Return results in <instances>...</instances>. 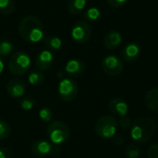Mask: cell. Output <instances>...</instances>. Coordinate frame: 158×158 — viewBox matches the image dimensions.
Segmentation results:
<instances>
[{
	"instance_id": "30bf717a",
	"label": "cell",
	"mask_w": 158,
	"mask_h": 158,
	"mask_svg": "<svg viewBox=\"0 0 158 158\" xmlns=\"http://www.w3.org/2000/svg\"><path fill=\"white\" fill-rule=\"evenodd\" d=\"M54 145L48 141L38 140L35 141L31 146V152L33 156L38 157H44L53 153Z\"/></svg>"
},
{
	"instance_id": "9c48e42d",
	"label": "cell",
	"mask_w": 158,
	"mask_h": 158,
	"mask_svg": "<svg viewBox=\"0 0 158 158\" xmlns=\"http://www.w3.org/2000/svg\"><path fill=\"white\" fill-rule=\"evenodd\" d=\"M6 92L12 98L20 99L26 93V85L20 79H11L6 83Z\"/></svg>"
},
{
	"instance_id": "d6a6232c",
	"label": "cell",
	"mask_w": 158,
	"mask_h": 158,
	"mask_svg": "<svg viewBox=\"0 0 158 158\" xmlns=\"http://www.w3.org/2000/svg\"><path fill=\"white\" fill-rule=\"evenodd\" d=\"M157 1H158V0H157Z\"/></svg>"
},
{
	"instance_id": "3957f363",
	"label": "cell",
	"mask_w": 158,
	"mask_h": 158,
	"mask_svg": "<svg viewBox=\"0 0 158 158\" xmlns=\"http://www.w3.org/2000/svg\"><path fill=\"white\" fill-rule=\"evenodd\" d=\"M47 135L51 143L60 145L68 141L70 131L66 123L62 121H53L47 127Z\"/></svg>"
},
{
	"instance_id": "9a60e30c",
	"label": "cell",
	"mask_w": 158,
	"mask_h": 158,
	"mask_svg": "<svg viewBox=\"0 0 158 158\" xmlns=\"http://www.w3.org/2000/svg\"><path fill=\"white\" fill-rule=\"evenodd\" d=\"M122 42V35L118 31H109L104 40L105 47L108 50H115L117 49Z\"/></svg>"
},
{
	"instance_id": "44dd1931",
	"label": "cell",
	"mask_w": 158,
	"mask_h": 158,
	"mask_svg": "<svg viewBox=\"0 0 158 158\" xmlns=\"http://www.w3.org/2000/svg\"><path fill=\"white\" fill-rule=\"evenodd\" d=\"M14 50V45L11 42L3 40L0 42V57H6Z\"/></svg>"
},
{
	"instance_id": "6da1fadb",
	"label": "cell",
	"mask_w": 158,
	"mask_h": 158,
	"mask_svg": "<svg viewBox=\"0 0 158 158\" xmlns=\"http://www.w3.org/2000/svg\"><path fill=\"white\" fill-rule=\"evenodd\" d=\"M19 33L27 42L37 43L44 38V28L42 21L35 16L24 17L19 25Z\"/></svg>"
},
{
	"instance_id": "52a82bcc",
	"label": "cell",
	"mask_w": 158,
	"mask_h": 158,
	"mask_svg": "<svg viewBox=\"0 0 158 158\" xmlns=\"http://www.w3.org/2000/svg\"><path fill=\"white\" fill-rule=\"evenodd\" d=\"M92 36V28L86 21L76 22L71 29V37L79 44L87 43Z\"/></svg>"
},
{
	"instance_id": "f546056e",
	"label": "cell",
	"mask_w": 158,
	"mask_h": 158,
	"mask_svg": "<svg viewBox=\"0 0 158 158\" xmlns=\"http://www.w3.org/2000/svg\"><path fill=\"white\" fill-rule=\"evenodd\" d=\"M12 154L11 151L7 148L1 147L0 148V158H11Z\"/></svg>"
},
{
	"instance_id": "7402d4cb",
	"label": "cell",
	"mask_w": 158,
	"mask_h": 158,
	"mask_svg": "<svg viewBox=\"0 0 158 158\" xmlns=\"http://www.w3.org/2000/svg\"><path fill=\"white\" fill-rule=\"evenodd\" d=\"M101 16V11L97 7H91L87 9L84 13V18L88 21H96Z\"/></svg>"
},
{
	"instance_id": "ba28073f",
	"label": "cell",
	"mask_w": 158,
	"mask_h": 158,
	"mask_svg": "<svg viewBox=\"0 0 158 158\" xmlns=\"http://www.w3.org/2000/svg\"><path fill=\"white\" fill-rule=\"evenodd\" d=\"M102 69L104 72L111 77L118 76L122 73L124 69L123 62L116 56H107L102 61Z\"/></svg>"
},
{
	"instance_id": "4dcf8cb0",
	"label": "cell",
	"mask_w": 158,
	"mask_h": 158,
	"mask_svg": "<svg viewBox=\"0 0 158 158\" xmlns=\"http://www.w3.org/2000/svg\"><path fill=\"white\" fill-rule=\"evenodd\" d=\"M113 139H114V143L116 145L119 146V145L123 144V143H124V139L122 137H120V136H115Z\"/></svg>"
},
{
	"instance_id": "8992f818",
	"label": "cell",
	"mask_w": 158,
	"mask_h": 158,
	"mask_svg": "<svg viewBox=\"0 0 158 158\" xmlns=\"http://www.w3.org/2000/svg\"><path fill=\"white\" fill-rule=\"evenodd\" d=\"M57 93L63 101L70 102L76 97L78 94V85L72 79L64 78L58 83Z\"/></svg>"
},
{
	"instance_id": "603a6c76",
	"label": "cell",
	"mask_w": 158,
	"mask_h": 158,
	"mask_svg": "<svg viewBox=\"0 0 158 158\" xmlns=\"http://www.w3.org/2000/svg\"><path fill=\"white\" fill-rule=\"evenodd\" d=\"M141 154V148L138 144L132 143L128 145L126 149V156L128 158H138Z\"/></svg>"
},
{
	"instance_id": "d4e9b609",
	"label": "cell",
	"mask_w": 158,
	"mask_h": 158,
	"mask_svg": "<svg viewBox=\"0 0 158 158\" xmlns=\"http://www.w3.org/2000/svg\"><path fill=\"white\" fill-rule=\"evenodd\" d=\"M19 106L23 110H31L35 106V101L31 97H22L19 99Z\"/></svg>"
},
{
	"instance_id": "7a4b0ae2",
	"label": "cell",
	"mask_w": 158,
	"mask_h": 158,
	"mask_svg": "<svg viewBox=\"0 0 158 158\" xmlns=\"http://www.w3.org/2000/svg\"><path fill=\"white\" fill-rule=\"evenodd\" d=\"M156 130V123L151 118H140L131 127V136L133 141L143 143H147L154 136Z\"/></svg>"
},
{
	"instance_id": "4fadbf2b",
	"label": "cell",
	"mask_w": 158,
	"mask_h": 158,
	"mask_svg": "<svg viewBox=\"0 0 158 158\" xmlns=\"http://www.w3.org/2000/svg\"><path fill=\"white\" fill-rule=\"evenodd\" d=\"M108 108L110 112L118 117L127 116L129 113V106L128 104L121 98H113L110 100L108 104Z\"/></svg>"
},
{
	"instance_id": "4316f807",
	"label": "cell",
	"mask_w": 158,
	"mask_h": 158,
	"mask_svg": "<svg viewBox=\"0 0 158 158\" xmlns=\"http://www.w3.org/2000/svg\"><path fill=\"white\" fill-rule=\"evenodd\" d=\"M118 125L123 129V130H128L129 128H131V120L129 117L127 116H124V117H121L120 119L118 121Z\"/></svg>"
},
{
	"instance_id": "5bb4252c",
	"label": "cell",
	"mask_w": 158,
	"mask_h": 158,
	"mask_svg": "<svg viewBox=\"0 0 158 158\" xmlns=\"http://www.w3.org/2000/svg\"><path fill=\"white\" fill-rule=\"evenodd\" d=\"M141 55V48L139 44L135 43L128 44L122 50V57L127 62H134L136 61Z\"/></svg>"
},
{
	"instance_id": "ac0fdd59",
	"label": "cell",
	"mask_w": 158,
	"mask_h": 158,
	"mask_svg": "<svg viewBox=\"0 0 158 158\" xmlns=\"http://www.w3.org/2000/svg\"><path fill=\"white\" fill-rule=\"evenodd\" d=\"M86 4V0H69L68 9L72 15H79L84 10Z\"/></svg>"
},
{
	"instance_id": "7c38bea8",
	"label": "cell",
	"mask_w": 158,
	"mask_h": 158,
	"mask_svg": "<svg viewBox=\"0 0 158 158\" xmlns=\"http://www.w3.org/2000/svg\"><path fill=\"white\" fill-rule=\"evenodd\" d=\"M54 63V56L49 50L41 51L35 59V65L40 70H47L49 69Z\"/></svg>"
},
{
	"instance_id": "cb8c5ba5",
	"label": "cell",
	"mask_w": 158,
	"mask_h": 158,
	"mask_svg": "<svg viewBox=\"0 0 158 158\" xmlns=\"http://www.w3.org/2000/svg\"><path fill=\"white\" fill-rule=\"evenodd\" d=\"M10 133H11L10 126L3 119H0V141L7 139L10 136Z\"/></svg>"
},
{
	"instance_id": "277c9868",
	"label": "cell",
	"mask_w": 158,
	"mask_h": 158,
	"mask_svg": "<svg viewBox=\"0 0 158 158\" xmlns=\"http://www.w3.org/2000/svg\"><path fill=\"white\" fill-rule=\"evenodd\" d=\"M31 57L25 52H16L8 60V69L15 76L25 74L31 68Z\"/></svg>"
},
{
	"instance_id": "e0dca14e",
	"label": "cell",
	"mask_w": 158,
	"mask_h": 158,
	"mask_svg": "<svg viewBox=\"0 0 158 158\" xmlns=\"http://www.w3.org/2000/svg\"><path fill=\"white\" fill-rule=\"evenodd\" d=\"M44 44L47 48V50L56 52L62 47V41L57 36L50 35L44 38Z\"/></svg>"
},
{
	"instance_id": "1f68e13d",
	"label": "cell",
	"mask_w": 158,
	"mask_h": 158,
	"mask_svg": "<svg viewBox=\"0 0 158 158\" xmlns=\"http://www.w3.org/2000/svg\"><path fill=\"white\" fill-rule=\"evenodd\" d=\"M4 69H5V65H4V62H3L2 58L0 57V76L2 75V73L4 71Z\"/></svg>"
},
{
	"instance_id": "d6986e66",
	"label": "cell",
	"mask_w": 158,
	"mask_h": 158,
	"mask_svg": "<svg viewBox=\"0 0 158 158\" xmlns=\"http://www.w3.org/2000/svg\"><path fill=\"white\" fill-rule=\"evenodd\" d=\"M15 10V3L13 0H0V13L3 15H10Z\"/></svg>"
},
{
	"instance_id": "8fae6325",
	"label": "cell",
	"mask_w": 158,
	"mask_h": 158,
	"mask_svg": "<svg viewBox=\"0 0 158 158\" xmlns=\"http://www.w3.org/2000/svg\"><path fill=\"white\" fill-rule=\"evenodd\" d=\"M85 68L84 62L78 59H70L65 66V71L69 77L78 78L84 73Z\"/></svg>"
},
{
	"instance_id": "484cf974",
	"label": "cell",
	"mask_w": 158,
	"mask_h": 158,
	"mask_svg": "<svg viewBox=\"0 0 158 158\" xmlns=\"http://www.w3.org/2000/svg\"><path fill=\"white\" fill-rule=\"evenodd\" d=\"M39 118L44 122H50L53 118V113L50 108L43 107L39 111Z\"/></svg>"
},
{
	"instance_id": "2e32d148",
	"label": "cell",
	"mask_w": 158,
	"mask_h": 158,
	"mask_svg": "<svg viewBox=\"0 0 158 158\" xmlns=\"http://www.w3.org/2000/svg\"><path fill=\"white\" fill-rule=\"evenodd\" d=\"M145 105L146 106L155 112H158V88L150 90L145 95Z\"/></svg>"
},
{
	"instance_id": "5b68a950",
	"label": "cell",
	"mask_w": 158,
	"mask_h": 158,
	"mask_svg": "<svg viewBox=\"0 0 158 158\" xmlns=\"http://www.w3.org/2000/svg\"><path fill=\"white\" fill-rule=\"evenodd\" d=\"M95 131L96 133L104 139H112L116 136L118 122L117 118L113 116H104L100 118L95 123Z\"/></svg>"
},
{
	"instance_id": "ffe728a7",
	"label": "cell",
	"mask_w": 158,
	"mask_h": 158,
	"mask_svg": "<svg viewBox=\"0 0 158 158\" xmlns=\"http://www.w3.org/2000/svg\"><path fill=\"white\" fill-rule=\"evenodd\" d=\"M44 81V76L40 71H36V70L31 71L30 73V75L28 76V81L30 82V84H31L33 86L43 84Z\"/></svg>"
},
{
	"instance_id": "83f0119b",
	"label": "cell",
	"mask_w": 158,
	"mask_h": 158,
	"mask_svg": "<svg viewBox=\"0 0 158 158\" xmlns=\"http://www.w3.org/2000/svg\"><path fill=\"white\" fill-rule=\"evenodd\" d=\"M148 158H158V143L151 145L147 151Z\"/></svg>"
},
{
	"instance_id": "f1b7e54d",
	"label": "cell",
	"mask_w": 158,
	"mask_h": 158,
	"mask_svg": "<svg viewBox=\"0 0 158 158\" xmlns=\"http://www.w3.org/2000/svg\"><path fill=\"white\" fill-rule=\"evenodd\" d=\"M106 1L112 7L119 8V7H122L128 0H106Z\"/></svg>"
}]
</instances>
